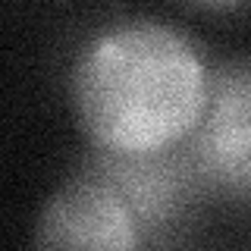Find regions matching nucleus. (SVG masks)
Here are the masks:
<instances>
[{"instance_id": "3", "label": "nucleus", "mask_w": 251, "mask_h": 251, "mask_svg": "<svg viewBox=\"0 0 251 251\" xmlns=\"http://www.w3.org/2000/svg\"><path fill=\"white\" fill-rule=\"evenodd\" d=\"M185 148L207 188L251 201V60L210 73L207 104Z\"/></svg>"}, {"instance_id": "5", "label": "nucleus", "mask_w": 251, "mask_h": 251, "mask_svg": "<svg viewBox=\"0 0 251 251\" xmlns=\"http://www.w3.org/2000/svg\"><path fill=\"white\" fill-rule=\"evenodd\" d=\"M185 3L195 6V10H207V13H232L239 6H245L248 0H185Z\"/></svg>"}, {"instance_id": "1", "label": "nucleus", "mask_w": 251, "mask_h": 251, "mask_svg": "<svg viewBox=\"0 0 251 251\" xmlns=\"http://www.w3.org/2000/svg\"><path fill=\"white\" fill-rule=\"evenodd\" d=\"M210 73L182 31L126 19L82 44L69 75L82 132L104 151L182 145L207 104Z\"/></svg>"}, {"instance_id": "4", "label": "nucleus", "mask_w": 251, "mask_h": 251, "mask_svg": "<svg viewBox=\"0 0 251 251\" xmlns=\"http://www.w3.org/2000/svg\"><path fill=\"white\" fill-rule=\"evenodd\" d=\"M138 223L129 207L91 173L47 198L35 223L38 248H94V251H132L141 245Z\"/></svg>"}, {"instance_id": "2", "label": "nucleus", "mask_w": 251, "mask_h": 251, "mask_svg": "<svg viewBox=\"0 0 251 251\" xmlns=\"http://www.w3.org/2000/svg\"><path fill=\"white\" fill-rule=\"evenodd\" d=\"M88 173L129 207L141 239H154L182 223L198 192L201 173L185 141L160 151H104L94 148Z\"/></svg>"}]
</instances>
